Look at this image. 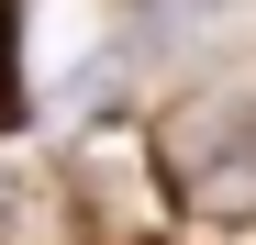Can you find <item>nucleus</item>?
<instances>
[{
    "label": "nucleus",
    "instance_id": "obj_1",
    "mask_svg": "<svg viewBox=\"0 0 256 245\" xmlns=\"http://www.w3.org/2000/svg\"><path fill=\"white\" fill-rule=\"evenodd\" d=\"M22 122V0H0V134Z\"/></svg>",
    "mask_w": 256,
    "mask_h": 245
}]
</instances>
